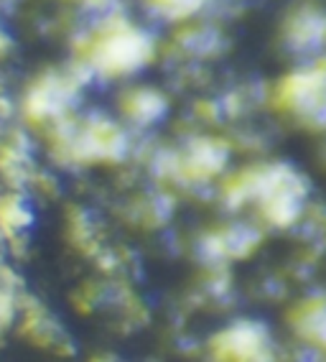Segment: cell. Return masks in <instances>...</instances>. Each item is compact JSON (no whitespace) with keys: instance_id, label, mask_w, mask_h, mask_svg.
Masks as SVG:
<instances>
[{"instance_id":"obj_1","label":"cell","mask_w":326,"mask_h":362,"mask_svg":"<svg viewBox=\"0 0 326 362\" xmlns=\"http://www.w3.org/2000/svg\"><path fill=\"white\" fill-rule=\"evenodd\" d=\"M308 197V181L288 163H262L229 176L222 199L229 209L258 204L262 220L275 227H291L301 220Z\"/></svg>"},{"instance_id":"obj_2","label":"cell","mask_w":326,"mask_h":362,"mask_svg":"<svg viewBox=\"0 0 326 362\" xmlns=\"http://www.w3.org/2000/svg\"><path fill=\"white\" fill-rule=\"evenodd\" d=\"M52 151L61 163H118L131 153V136L107 115L61 117L52 123Z\"/></svg>"},{"instance_id":"obj_3","label":"cell","mask_w":326,"mask_h":362,"mask_svg":"<svg viewBox=\"0 0 326 362\" xmlns=\"http://www.w3.org/2000/svg\"><path fill=\"white\" fill-rule=\"evenodd\" d=\"M153 52L156 44L150 33L133 26L118 13L104 18L82 39V62H87L95 74L104 77H125L143 69L153 59Z\"/></svg>"},{"instance_id":"obj_4","label":"cell","mask_w":326,"mask_h":362,"mask_svg":"<svg viewBox=\"0 0 326 362\" xmlns=\"http://www.w3.org/2000/svg\"><path fill=\"white\" fill-rule=\"evenodd\" d=\"M95 71L87 62L79 59L77 64L66 71H46L39 79L28 84L26 98H23V112L31 123H56L69 115L79 98V90L92 79Z\"/></svg>"},{"instance_id":"obj_5","label":"cell","mask_w":326,"mask_h":362,"mask_svg":"<svg viewBox=\"0 0 326 362\" xmlns=\"http://www.w3.org/2000/svg\"><path fill=\"white\" fill-rule=\"evenodd\" d=\"M229 161V146L222 138L196 136L179 151H161L153 158V168L163 179L179 181L186 187L207 184L224 171Z\"/></svg>"},{"instance_id":"obj_6","label":"cell","mask_w":326,"mask_h":362,"mask_svg":"<svg viewBox=\"0 0 326 362\" xmlns=\"http://www.w3.org/2000/svg\"><path fill=\"white\" fill-rule=\"evenodd\" d=\"M275 107L311 130H326V62L298 69L281 79L273 92Z\"/></svg>"},{"instance_id":"obj_7","label":"cell","mask_w":326,"mask_h":362,"mask_svg":"<svg viewBox=\"0 0 326 362\" xmlns=\"http://www.w3.org/2000/svg\"><path fill=\"white\" fill-rule=\"evenodd\" d=\"M217 360H270L273 357V342L270 334L260 322H240L229 324L227 329L212 339L209 344Z\"/></svg>"},{"instance_id":"obj_8","label":"cell","mask_w":326,"mask_h":362,"mask_svg":"<svg viewBox=\"0 0 326 362\" xmlns=\"http://www.w3.org/2000/svg\"><path fill=\"white\" fill-rule=\"evenodd\" d=\"M262 233L253 225H227L219 227L215 233H207L199 240V252L209 263H224V260H240L248 258L255 247L260 245Z\"/></svg>"},{"instance_id":"obj_9","label":"cell","mask_w":326,"mask_h":362,"mask_svg":"<svg viewBox=\"0 0 326 362\" xmlns=\"http://www.w3.org/2000/svg\"><path fill=\"white\" fill-rule=\"evenodd\" d=\"M283 41L294 54H316L326 46V13L319 8H298L288 16Z\"/></svg>"},{"instance_id":"obj_10","label":"cell","mask_w":326,"mask_h":362,"mask_svg":"<svg viewBox=\"0 0 326 362\" xmlns=\"http://www.w3.org/2000/svg\"><path fill=\"white\" fill-rule=\"evenodd\" d=\"M20 314H23V334H26L28 339H33V342L46 349H52V352H59V355L72 352V344L66 339L64 329L46 314V309L39 301L23 298Z\"/></svg>"},{"instance_id":"obj_11","label":"cell","mask_w":326,"mask_h":362,"mask_svg":"<svg viewBox=\"0 0 326 362\" xmlns=\"http://www.w3.org/2000/svg\"><path fill=\"white\" fill-rule=\"evenodd\" d=\"M125 117L138 128H148V125L158 123L166 110H169V100L163 98V92L153 90V87H138V90H128L120 100Z\"/></svg>"},{"instance_id":"obj_12","label":"cell","mask_w":326,"mask_h":362,"mask_svg":"<svg viewBox=\"0 0 326 362\" xmlns=\"http://www.w3.org/2000/svg\"><path fill=\"white\" fill-rule=\"evenodd\" d=\"M294 329L311 344L326 349V298H311L294 311Z\"/></svg>"},{"instance_id":"obj_13","label":"cell","mask_w":326,"mask_h":362,"mask_svg":"<svg viewBox=\"0 0 326 362\" xmlns=\"http://www.w3.org/2000/svg\"><path fill=\"white\" fill-rule=\"evenodd\" d=\"M33 214L28 209L26 199L20 194H6L0 197V233L8 238H18L28 230Z\"/></svg>"},{"instance_id":"obj_14","label":"cell","mask_w":326,"mask_h":362,"mask_svg":"<svg viewBox=\"0 0 326 362\" xmlns=\"http://www.w3.org/2000/svg\"><path fill=\"white\" fill-rule=\"evenodd\" d=\"M18 291H20V281L13 276L11 268L0 263V334L11 327L16 317V309H18Z\"/></svg>"},{"instance_id":"obj_15","label":"cell","mask_w":326,"mask_h":362,"mask_svg":"<svg viewBox=\"0 0 326 362\" xmlns=\"http://www.w3.org/2000/svg\"><path fill=\"white\" fill-rule=\"evenodd\" d=\"M176 44L181 52L191 57H209L219 49V36L212 28H186L176 36Z\"/></svg>"},{"instance_id":"obj_16","label":"cell","mask_w":326,"mask_h":362,"mask_svg":"<svg viewBox=\"0 0 326 362\" xmlns=\"http://www.w3.org/2000/svg\"><path fill=\"white\" fill-rule=\"evenodd\" d=\"M153 13L163 16L169 21H183L194 16L196 11H202L209 0H145Z\"/></svg>"}]
</instances>
